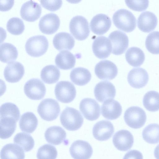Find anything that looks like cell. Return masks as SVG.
Wrapping results in <instances>:
<instances>
[{
	"label": "cell",
	"mask_w": 159,
	"mask_h": 159,
	"mask_svg": "<svg viewBox=\"0 0 159 159\" xmlns=\"http://www.w3.org/2000/svg\"><path fill=\"white\" fill-rule=\"evenodd\" d=\"M60 76L59 69L52 65H47L44 67L41 72L42 80L45 83L52 84L56 83Z\"/></svg>",
	"instance_id": "33"
},
{
	"label": "cell",
	"mask_w": 159,
	"mask_h": 159,
	"mask_svg": "<svg viewBox=\"0 0 159 159\" xmlns=\"http://www.w3.org/2000/svg\"><path fill=\"white\" fill-rule=\"evenodd\" d=\"M125 57L128 63L135 67L142 65L145 59V54L143 50L135 47L129 48L125 53Z\"/></svg>",
	"instance_id": "31"
},
{
	"label": "cell",
	"mask_w": 159,
	"mask_h": 159,
	"mask_svg": "<svg viewBox=\"0 0 159 159\" xmlns=\"http://www.w3.org/2000/svg\"><path fill=\"white\" fill-rule=\"evenodd\" d=\"M146 115L143 110L137 106L128 108L124 114V119L129 127L138 129L143 127L146 120Z\"/></svg>",
	"instance_id": "5"
},
{
	"label": "cell",
	"mask_w": 159,
	"mask_h": 159,
	"mask_svg": "<svg viewBox=\"0 0 159 159\" xmlns=\"http://www.w3.org/2000/svg\"><path fill=\"white\" fill-rule=\"evenodd\" d=\"M13 141L14 143L21 147L25 152L31 150L34 145V140L32 136L23 132L17 134L15 136Z\"/></svg>",
	"instance_id": "36"
},
{
	"label": "cell",
	"mask_w": 159,
	"mask_h": 159,
	"mask_svg": "<svg viewBox=\"0 0 159 159\" xmlns=\"http://www.w3.org/2000/svg\"><path fill=\"white\" fill-rule=\"evenodd\" d=\"M60 111L58 102L52 98H46L42 100L39 105L37 112L43 120L51 121L55 120Z\"/></svg>",
	"instance_id": "4"
},
{
	"label": "cell",
	"mask_w": 159,
	"mask_h": 159,
	"mask_svg": "<svg viewBox=\"0 0 159 159\" xmlns=\"http://www.w3.org/2000/svg\"><path fill=\"white\" fill-rule=\"evenodd\" d=\"M40 1L43 7L52 11L59 9L62 3L61 0H40Z\"/></svg>",
	"instance_id": "42"
},
{
	"label": "cell",
	"mask_w": 159,
	"mask_h": 159,
	"mask_svg": "<svg viewBox=\"0 0 159 159\" xmlns=\"http://www.w3.org/2000/svg\"><path fill=\"white\" fill-rule=\"evenodd\" d=\"M108 39L112 45V53L120 55L125 52L128 47L129 39L126 34L120 30H116L109 34Z\"/></svg>",
	"instance_id": "11"
},
{
	"label": "cell",
	"mask_w": 159,
	"mask_h": 159,
	"mask_svg": "<svg viewBox=\"0 0 159 159\" xmlns=\"http://www.w3.org/2000/svg\"><path fill=\"white\" fill-rule=\"evenodd\" d=\"M142 153L139 151L133 150L128 151L125 155L123 159H143Z\"/></svg>",
	"instance_id": "43"
},
{
	"label": "cell",
	"mask_w": 159,
	"mask_h": 159,
	"mask_svg": "<svg viewBox=\"0 0 159 159\" xmlns=\"http://www.w3.org/2000/svg\"><path fill=\"white\" fill-rule=\"evenodd\" d=\"M112 141L117 149L125 151L132 147L134 143V137L129 131L122 129L115 133L113 137Z\"/></svg>",
	"instance_id": "18"
},
{
	"label": "cell",
	"mask_w": 159,
	"mask_h": 159,
	"mask_svg": "<svg viewBox=\"0 0 159 159\" xmlns=\"http://www.w3.org/2000/svg\"><path fill=\"white\" fill-rule=\"evenodd\" d=\"M60 20L56 14H47L41 17L39 26L40 30L46 34H51L55 32L59 28Z\"/></svg>",
	"instance_id": "16"
},
{
	"label": "cell",
	"mask_w": 159,
	"mask_h": 159,
	"mask_svg": "<svg viewBox=\"0 0 159 159\" xmlns=\"http://www.w3.org/2000/svg\"><path fill=\"white\" fill-rule=\"evenodd\" d=\"M114 129L112 123L110 121L102 120L96 123L93 129V134L94 138L100 141L109 139L112 136Z\"/></svg>",
	"instance_id": "17"
},
{
	"label": "cell",
	"mask_w": 159,
	"mask_h": 159,
	"mask_svg": "<svg viewBox=\"0 0 159 159\" xmlns=\"http://www.w3.org/2000/svg\"><path fill=\"white\" fill-rule=\"evenodd\" d=\"M145 46L148 50L153 54H159V31L150 33L145 40Z\"/></svg>",
	"instance_id": "37"
},
{
	"label": "cell",
	"mask_w": 159,
	"mask_h": 159,
	"mask_svg": "<svg viewBox=\"0 0 159 159\" xmlns=\"http://www.w3.org/2000/svg\"><path fill=\"white\" fill-rule=\"evenodd\" d=\"M110 17L103 14H98L93 17L91 19L90 26L91 31L94 34L102 35L110 29L111 25Z\"/></svg>",
	"instance_id": "21"
},
{
	"label": "cell",
	"mask_w": 159,
	"mask_h": 159,
	"mask_svg": "<svg viewBox=\"0 0 159 159\" xmlns=\"http://www.w3.org/2000/svg\"><path fill=\"white\" fill-rule=\"evenodd\" d=\"M149 76L148 72L141 68H134L129 72L127 80L129 85L136 89L142 88L148 82Z\"/></svg>",
	"instance_id": "19"
},
{
	"label": "cell",
	"mask_w": 159,
	"mask_h": 159,
	"mask_svg": "<svg viewBox=\"0 0 159 159\" xmlns=\"http://www.w3.org/2000/svg\"><path fill=\"white\" fill-rule=\"evenodd\" d=\"M17 122L10 116L0 117V138L6 139L11 137L15 131Z\"/></svg>",
	"instance_id": "30"
},
{
	"label": "cell",
	"mask_w": 159,
	"mask_h": 159,
	"mask_svg": "<svg viewBox=\"0 0 159 159\" xmlns=\"http://www.w3.org/2000/svg\"><path fill=\"white\" fill-rule=\"evenodd\" d=\"M69 150L74 159H89L93 153L92 148L89 143L80 140L72 143Z\"/></svg>",
	"instance_id": "12"
},
{
	"label": "cell",
	"mask_w": 159,
	"mask_h": 159,
	"mask_svg": "<svg viewBox=\"0 0 159 159\" xmlns=\"http://www.w3.org/2000/svg\"><path fill=\"white\" fill-rule=\"evenodd\" d=\"M57 155V152L54 146L45 144L39 148L37 157L38 159H56Z\"/></svg>",
	"instance_id": "40"
},
{
	"label": "cell",
	"mask_w": 159,
	"mask_h": 159,
	"mask_svg": "<svg viewBox=\"0 0 159 159\" xmlns=\"http://www.w3.org/2000/svg\"><path fill=\"white\" fill-rule=\"evenodd\" d=\"M1 61L8 63L15 61L17 58L18 52L16 48L12 44L4 43L0 46Z\"/></svg>",
	"instance_id": "32"
},
{
	"label": "cell",
	"mask_w": 159,
	"mask_h": 159,
	"mask_svg": "<svg viewBox=\"0 0 159 159\" xmlns=\"http://www.w3.org/2000/svg\"><path fill=\"white\" fill-rule=\"evenodd\" d=\"M6 26L9 32L15 35L22 34L25 29L23 21L17 17H13L9 19L7 22Z\"/></svg>",
	"instance_id": "39"
},
{
	"label": "cell",
	"mask_w": 159,
	"mask_h": 159,
	"mask_svg": "<svg viewBox=\"0 0 159 159\" xmlns=\"http://www.w3.org/2000/svg\"><path fill=\"white\" fill-rule=\"evenodd\" d=\"M143 105L148 111L155 112L159 110V93L155 91L147 92L144 96Z\"/></svg>",
	"instance_id": "34"
},
{
	"label": "cell",
	"mask_w": 159,
	"mask_h": 159,
	"mask_svg": "<svg viewBox=\"0 0 159 159\" xmlns=\"http://www.w3.org/2000/svg\"><path fill=\"white\" fill-rule=\"evenodd\" d=\"M60 120L61 125L65 129L71 131L80 129L84 122L83 118L78 110L68 107L61 112Z\"/></svg>",
	"instance_id": "1"
},
{
	"label": "cell",
	"mask_w": 159,
	"mask_h": 159,
	"mask_svg": "<svg viewBox=\"0 0 159 159\" xmlns=\"http://www.w3.org/2000/svg\"><path fill=\"white\" fill-rule=\"evenodd\" d=\"M55 94L56 98L64 103L72 102L76 95V90L74 85L70 82L61 81L56 85Z\"/></svg>",
	"instance_id": "7"
},
{
	"label": "cell",
	"mask_w": 159,
	"mask_h": 159,
	"mask_svg": "<svg viewBox=\"0 0 159 159\" xmlns=\"http://www.w3.org/2000/svg\"><path fill=\"white\" fill-rule=\"evenodd\" d=\"M142 136L144 140L150 144H156L159 142V124H151L143 129Z\"/></svg>",
	"instance_id": "35"
},
{
	"label": "cell",
	"mask_w": 159,
	"mask_h": 159,
	"mask_svg": "<svg viewBox=\"0 0 159 159\" xmlns=\"http://www.w3.org/2000/svg\"><path fill=\"white\" fill-rule=\"evenodd\" d=\"M136 18L130 11L124 9L117 10L113 14L112 20L115 26L127 32L133 31L136 26Z\"/></svg>",
	"instance_id": "2"
},
{
	"label": "cell",
	"mask_w": 159,
	"mask_h": 159,
	"mask_svg": "<svg viewBox=\"0 0 159 159\" xmlns=\"http://www.w3.org/2000/svg\"><path fill=\"white\" fill-rule=\"evenodd\" d=\"M94 92L96 99L102 102L107 100L113 99L116 95V89L114 85L110 82L102 81L96 85Z\"/></svg>",
	"instance_id": "13"
},
{
	"label": "cell",
	"mask_w": 159,
	"mask_h": 159,
	"mask_svg": "<svg viewBox=\"0 0 159 159\" xmlns=\"http://www.w3.org/2000/svg\"><path fill=\"white\" fill-rule=\"evenodd\" d=\"M92 48L95 55L100 59L108 57L112 50L110 40L104 36H100L95 38L93 43Z\"/></svg>",
	"instance_id": "14"
},
{
	"label": "cell",
	"mask_w": 159,
	"mask_h": 159,
	"mask_svg": "<svg viewBox=\"0 0 159 159\" xmlns=\"http://www.w3.org/2000/svg\"><path fill=\"white\" fill-rule=\"evenodd\" d=\"M14 0H1L0 11H6L10 9L13 6Z\"/></svg>",
	"instance_id": "44"
},
{
	"label": "cell",
	"mask_w": 159,
	"mask_h": 159,
	"mask_svg": "<svg viewBox=\"0 0 159 159\" xmlns=\"http://www.w3.org/2000/svg\"><path fill=\"white\" fill-rule=\"evenodd\" d=\"M157 23V16L152 12L147 11L142 12L139 16L137 25L142 31L149 32L153 30Z\"/></svg>",
	"instance_id": "23"
},
{
	"label": "cell",
	"mask_w": 159,
	"mask_h": 159,
	"mask_svg": "<svg viewBox=\"0 0 159 159\" xmlns=\"http://www.w3.org/2000/svg\"><path fill=\"white\" fill-rule=\"evenodd\" d=\"M42 12L41 5L38 2L30 0L24 2L20 10V16L24 20L33 22L40 16Z\"/></svg>",
	"instance_id": "15"
},
{
	"label": "cell",
	"mask_w": 159,
	"mask_h": 159,
	"mask_svg": "<svg viewBox=\"0 0 159 159\" xmlns=\"http://www.w3.org/2000/svg\"><path fill=\"white\" fill-rule=\"evenodd\" d=\"M154 155L156 159H159V144L157 145L154 150Z\"/></svg>",
	"instance_id": "45"
},
{
	"label": "cell",
	"mask_w": 159,
	"mask_h": 159,
	"mask_svg": "<svg viewBox=\"0 0 159 159\" xmlns=\"http://www.w3.org/2000/svg\"><path fill=\"white\" fill-rule=\"evenodd\" d=\"M1 159H24L23 148L18 145L8 143L4 145L0 152Z\"/></svg>",
	"instance_id": "27"
},
{
	"label": "cell",
	"mask_w": 159,
	"mask_h": 159,
	"mask_svg": "<svg viewBox=\"0 0 159 159\" xmlns=\"http://www.w3.org/2000/svg\"><path fill=\"white\" fill-rule=\"evenodd\" d=\"M26 95L33 100H39L44 96L46 88L43 83L39 79L33 78L28 81L24 86Z\"/></svg>",
	"instance_id": "8"
},
{
	"label": "cell",
	"mask_w": 159,
	"mask_h": 159,
	"mask_svg": "<svg viewBox=\"0 0 159 159\" xmlns=\"http://www.w3.org/2000/svg\"><path fill=\"white\" fill-rule=\"evenodd\" d=\"M54 46L58 51L66 49L71 50L74 47L75 41L69 33L64 32H59L55 34L53 39Z\"/></svg>",
	"instance_id": "24"
},
{
	"label": "cell",
	"mask_w": 159,
	"mask_h": 159,
	"mask_svg": "<svg viewBox=\"0 0 159 159\" xmlns=\"http://www.w3.org/2000/svg\"><path fill=\"white\" fill-rule=\"evenodd\" d=\"M38 120L35 115L31 112H27L21 116L19 126L21 130L29 133H32L36 129Z\"/></svg>",
	"instance_id": "29"
},
{
	"label": "cell",
	"mask_w": 159,
	"mask_h": 159,
	"mask_svg": "<svg viewBox=\"0 0 159 159\" xmlns=\"http://www.w3.org/2000/svg\"><path fill=\"white\" fill-rule=\"evenodd\" d=\"M76 61L75 56L67 50L60 52L56 56L55 63L59 68L64 70L70 69L75 66Z\"/></svg>",
	"instance_id": "26"
},
{
	"label": "cell",
	"mask_w": 159,
	"mask_h": 159,
	"mask_svg": "<svg viewBox=\"0 0 159 159\" xmlns=\"http://www.w3.org/2000/svg\"><path fill=\"white\" fill-rule=\"evenodd\" d=\"M91 75L87 69L78 67L75 68L71 71L70 78L74 84L79 86H84L90 80Z\"/></svg>",
	"instance_id": "28"
},
{
	"label": "cell",
	"mask_w": 159,
	"mask_h": 159,
	"mask_svg": "<svg viewBox=\"0 0 159 159\" xmlns=\"http://www.w3.org/2000/svg\"><path fill=\"white\" fill-rule=\"evenodd\" d=\"M127 6L134 10L142 11L145 10L148 7V0H125Z\"/></svg>",
	"instance_id": "41"
},
{
	"label": "cell",
	"mask_w": 159,
	"mask_h": 159,
	"mask_svg": "<svg viewBox=\"0 0 159 159\" xmlns=\"http://www.w3.org/2000/svg\"><path fill=\"white\" fill-rule=\"evenodd\" d=\"M101 114L106 119L110 120L117 119L121 115L122 108L118 101L113 99L107 100L101 106Z\"/></svg>",
	"instance_id": "22"
},
{
	"label": "cell",
	"mask_w": 159,
	"mask_h": 159,
	"mask_svg": "<svg viewBox=\"0 0 159 159\" xmlns=\"http://www.w3.org/2000/svg\"><path fill=\"white\" fill-rule=\"evenodd\" d=\"M0 115V117H12L17 122L20 118V114L19 110L16 105L11 102H6L1 106Z\"/></svg>",
	"instance_id": "38"
},
{
	"label": "cell",
	"mask_w": 159,
	"mask_h": 159,
	"mask_svg": "<svg viewBox=\"0 0 159 159\" xmlns=\"http://www.w3.org/2000/svg\"><path fill=\"white\" fill-rule=\"evenodd\" d=\"M44 136L47 141L54 145H58L64 142L66 134L65 131L59 126H54L48 128Z\"/></svg>",
	"instance_id": "25"
},
{
	"label": "cell",
	"mask_w": 159,
	"mask_h": 159,
	"mask_svg": "<svg viewBox=\"0 0 159 159\" xmlns=\"http://www.w3.org/2000/svg\"><path fill=\"white\" fill-rule=\"evenodd\" d=\"M48 47L46 37L42 35L34 36L29 38L25 44L27 53L32 57H39L44 54Z\"/></svg>",
	"instance_id": "3"
},
{
	"label": "cell",
	"mask_w": 159,
	"mask_h": 159,
	"mask_svg": "<svg viewBox=\"0 0 159 159\" xmlns=\"http://www.w3.org/2000/svg\"><path fill=\"white\" fill-rule=\"evenodd\" d=\"M94 71L97 77L102 80H111L118 74V69L112 62L107 60H102L95 67Z\"/></svg>",
	"instance_id": "10"
},
{
	"label": "cell",
	"mask_w": 159,
	"mask_h": 159,
	"mask_svg": "<svg viewBox=\"0 0 159 159\" xmlns=\"http://www.w3.org/2000/svg\"><path fill=\"white\" fill-rule=\"evenodd\" d=\"M69 29L75 39L81 41L86 39L90 32L87 20L81 16H76L71 19L69 24Z\"/></svg>",
	"instance_id": "6"
},
{
	"label": "cell",
	"mask_w": 159,
	"mask_h": 159,
	"mask_svg": "<svg viewBox=\"0 0 159 159\" xmlns=\"http://www.w3.org/2000/svg\"><path fill=\"white\" fill-rule=\"evenodd\" d=\"M25 73L23 65L18 61L9 63L5 67L4 75L7 81L15 83L19 82L23 77Z\"/></svg>",
	"instance_id": "20"
},
{
	"label": "cell",
	"mask_w": 159,
	"mask_h": 159,
	"mask_svg": "<svg viewBox=\"0 0 159 159\" xmlns=\"http://www.w3.org/2000/svg\"><path fill=\"white\" fill-rule=\"evenodd\" d=\"M79 108L84 117L88 120H94L100 116V106L94 99L89 98L83 99L80 102Z\"/></svg>",
	"instance_id": "9"
}]
</instances>
